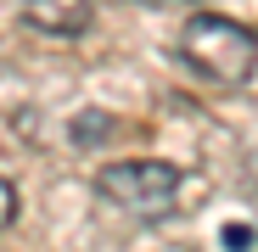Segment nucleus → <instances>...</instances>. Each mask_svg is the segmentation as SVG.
I'll use <instances>...</instances> for the list:
<instances>
[{"label":"nucleus","mask_w":258,"mask_h":252,"mask_svg":"<svg viewBox=\"0 0 258 252\" xmlns=\"http://www.w3.org/2000/svg\"><path fill=\"white\" fill-rule=\"evenodd\" d=\"M180 62L191 73H202L208 84H225V90H236V84L252 78L258 67V34L236 17H219V12H197L185 28H180Z\"/></svg>","instance_id":"obj_1"},{"label":"nucleus","mask_w":258,"mask_h":252,"mask_svg":"<svg viewBox=\"0 0 258 252\" xmlns=\"http://www.w3.org/2000/svg\"><path fill=\"white\" fill-rule=\"evenodd\" d=\"M12 219H17V185H12L6 174H0V230H6Z\"/></svg>","instance_id":"obj_5"},{"label":"nucleus","mask_w":258,"mask_h":252,"mask_svg":"<svg viewBox=\"0 0 258 252\" xmlns=\"http://www.w3.org/2000/svg\"><path fill=\"white\" fill-rule=\"evenodd\" d=\"M219 241H230V246H247L252 241V224H225V235Z\"/></svg>","instance_id":"obj_6"},{"label":"nucleus","mask_w":258,"mask_h":252,"mask_svg":"<svg viewBox=\"0 0 258 252\" xmlns=\"http://www.w3.org/2000/svg\"><path fill=\"white\" fill-rule=\"evenodd\" d=\"M79 146H101L107 135H112V118H101V112H79L73 118V129H68Z\"/></svg>","instance_id":"obj_4"},{"label":"nucleus","mask_w":258,"mask_h":252,"mask_svg":"<svg viewBox=\"0 0 258 252\" xmlns=\"http://www.w3.org/2000/svg\"><path fill=\"white\" fill-rule=\"evenodd\" d=\"M96 191L118 213H135L152 224V219H168L180 207V168L163 157H123V162H107L96 174Z\"/></svg>","instance_id":"obj_2"},{"label":"nucleus","mask_w":258,"mask_h":252,"mask_svg":"<svg viewBox=\"0 0 258 252\" xmlns=\"http://www.w3.org/2000/svg\"><path fill=\"white\" fill-rule=\"evenodd\" d=\"M23 23L51 39H79L96 23V0H23Z\"/></svg>","instance_id":"obj_3"}]
</instances>
